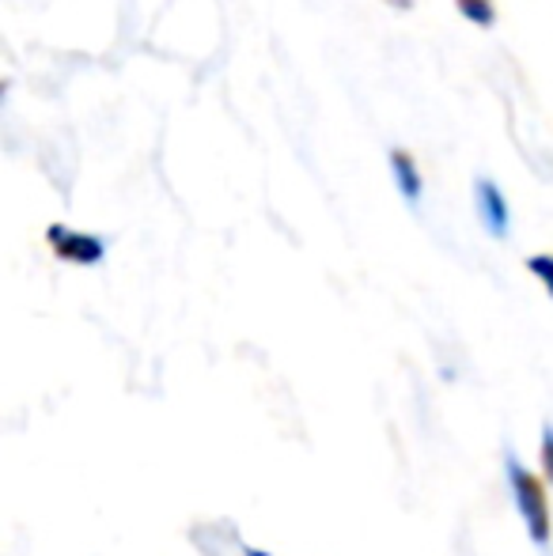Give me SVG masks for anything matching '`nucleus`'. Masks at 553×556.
I'll return each instance as SVG.
<instances>
[{
    "label": "nucleus",
    "mask_w": 553,
    "mask_h": 556,
    "mask_svg": "<svg viewBox=\"0 0 553 556\" xmlns=\"http://www.w3.org/2000/svg\"><path fill=\"white\" fill-rule=\"evenodd\" d=\"M504 473H508V489H512V504H516L519 519H524L527 534L539 549L550 545L553 534V515H550V496H546V484L516 458V454H504Z\"/></svg>",
    "instance_id": "nucleus-1"
},
{
    "label": "nucleus",
    "mask_w": 553,
    "mask_h": 556,
    "mask_svg": "<svg viewBox=\"0 0 553 556\" xmlns=\"http://www.w3.org/2000/svg\"><path fill=\"white\" fill-rule=\"evenodd\" d=\"M46 239H50L53 254L61 262H73V265H96L103 262V239L96 235H84V231H73V227H61V224H50L46 227Z\"/></svg>",
    "instance_id": "nucleus-2"
},
{
    "label": "nucleus",
    "mask_w": 553,
    "mask_h": 556,
    "mask_svg": "<svg viewBox=\"0 0 553 556\" xmlns=\"http://www.w3.org/2000/svg\"><path fill=\"white\" fill-rule=\"evenodd\" d=\"M478 208H481V220H486L489 231L493 235L508 231V205H504L501 190H497L493 182H486V178L478 182Z\"/></svg>",
    "instance_id": "nucleus-3"
},
{
    "label": "nucleus",
    "mask_w": 553,
    "mask_h": 556,
    "mask_svg": "<svg viewBox=\"0 0 553 556\" xmlns=\"http://www.w3.org/2000/svg\"><path fill=\"white\" fill-rule=\"evenodd\" d=\"M391 170H394V178H399L402 193H406L410 201H417V193H420V175H417L414 160H410V152H391Z\"/></svg>",
    "instance_id": "nucleus-4"
},
{
    "label": "nucleus",
    "mask_w": 553,
    "mask_h": 556,
    "mask_svg": "<svg viewBox=\"0 0 553 556\" xmlns=\"http://www.w3.org/2000/svg\"><path fill=\"white\" fill-rule=\"evenodd\" d=\"M455 4L470 23H478V27H493V20H497L493 0H455Z\"/></svg>",
    "instance_id": "nucleus-5"
},
{
    "label": "nucleus",
    "mask_w": 553,
    "mask_h": 556,
    "mask_svg": "<svg viewBox=\"0 0 553 556\" xmlns=\"http://www.w3.org/2000/svg\"><path fill=\"white\" fill-rule=\"evenodd\" d=\"M527 269L535 273V277L546 285V292L553 295V257L550 254H535V257H527Z\"/></svg>",
    "instance_id": "nucleus-6"
},
{
    "label": "nucleus",
    "mask_w": 553,
    "mask_h": 556,
    "mask_svg": "<svg viewBox=\"0 0 553 556\" xmlns=\"http://www.w3.org/2000/svg\"><path fill=\"white\" fill-rule=\"evenodd\" d=\"M542 469H546V477H550V484H553V428L546 425L542 428Z\"/></svg>",
    "instance_id": "nucleus-7"
},
{
    "label": "nucleus",
    "mask_w": 553,
    "mask_h": 556,
    "mask_svg": "<svg viewBox=\"0 0 553 556\" xmlns=\"http://www.w3.org/2000/svg\"><path fill=\"white\" fill-rule=\"evenodd\" d=\"M247 556H266V553H259V549H243Z\"/></svg>",
    "instance_id": "nucleus-8"
}]
</instances>
